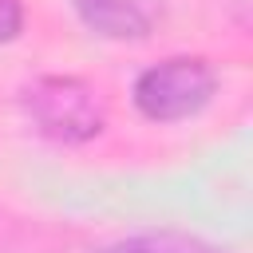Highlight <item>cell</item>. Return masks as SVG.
I'll use <instances>...</instances> for the list:
<instances>
[{
    "instance_id": "1",
    "label": "cell",
    "mask_w": 253,
    "mask_h": 253,
    "mask_svg": "<svg viewBox=\"0 0 253 253\" xmlns=\"http://www.w3.org/2000/svg\"><path fill=\"white\" fill-rule=\"evenodd\" d=\"M20 107L28 123L59 142V146H83L107 126V107L99 91L79 75H40L20 91Z\"/></svg>"
},
{
    "instance_id": "2",
    "label": "cell",
    "mask_w": 253,
    "mask_h": 253,
    "mask_svg": "<svg viewBox=\"0 0 253 253\" xmlns=\"http://www.w3.org/2000/svg\"><path fill=\"white\" fill-rule=\"evenodd\" d=\"M217 95V71L202 55H170L134 79V107L150 123H182L210 107Z\"/></svg>"
},
{
    "instance_id": "3",
    "label": "cell",
    "mask_w": 253,
    "mask_h": 253,
    "mask_svg": "<svg viewBox=\"0 0 253 253\" xmlns=\"http://www.w3.org/2000/svg\"><path fill=\"white\" fill-rule=\"evenodd\" d=\"M71 8L83 20V28L119 43L146 40L162 16V0H71Z\"/></svg>"
},
{
    "instance_id": "4",
    "label": "cell",
    "mask_w": 253,
    "mask_h": 253,
    "mask_svg": "<svg viewBox=\"0 0 253 253\" xmlns=\"http://www.w3.org/2000/svg\"><path fill=\"white\" fill-rule=\"evenodd\" d=\"M99 253H229L206 237H194V233H178V229H158V233H134V237H123Z\"/></svg>"
},
{
    "instance_id": "5",
    "label": "cell",
    "mask_w": 253,
    "mask_h": 253,
    "mask_svg": "<svg viewBox=\"0 0 253 253\" xmlns=\"http://www.w3.org/2000/svg\"><path fill=\"white\" fill-rule=\"evenodd\" d=\"M24 28V0H0V43L16 40Z\"/></svg>"
}]
</instances>
